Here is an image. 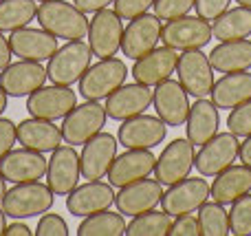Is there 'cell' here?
Returning a JSON list of instances; mask_svg holds the SVG:
<instances>
[{
	"mask_svg": "<svg viewBox=\"0 0 251 236\" xmlns=\"http://www.w3.org/2000/svg\"><path fill=\"white\" fill-rule=\"evenodd\" d=\"M44 31L62 40H84L88 33V18L73 2L66 0H44L38 4V16Z\"/></svg>",
	"mask_w": 251,
	"mask_h": 236,
	"instance_id": "obj_1",
	"label": "cell"
},
{
	"mask_svg": "<svg viewBox=\"0 0 251 236\" xmlns=\"http://www.w3.org/2000/svg\"><path fill=\"white\" fill-rule=\"evenodd\" d=\"M55 194L51 192V188L40 181H29V184H13V188H9L4 192L2 206L4 214L11 219H33L38 214H44L53 208Z\"/></svg>",
	"mask_w": 251,
	"mask_h": 236,
	"instance_id": "obj_2",
	"label": "cell"
},
{
	"mask_svg": "<svg viewBox=\"0 0 251 236\" xmlns=\"http://www.w3.org/2000/svg\"><path fill=\"white\" fill-rule=\"evenodd\" d=\"M93 60V51L82 40H69L64 47H57V51L49 57L47 75L53 84L60 86H73L82 79Z\"/></svg>",
	"mask_w": 251,
	"mask_h": 236,
	"instance_id": "obj_3",
	"label": "cell"
},
{
	"mask_svg": "<svg viewBox=\"0 0 251 236\" xmlns=\"http://www.w3.org/2000/svg\"><path fill=\"white\" fill-rule=\"evenodd\" d=\"M126 78H128V66L119 57H104L97 64L88 66V71L82 75L79 95L84 100H93V102L106 100L110 93L122 86Z\"/></svg>",
	"mask_w": 251,
	"mask_h": 236,
	"instance_id": "obj_4",
	"label": "cell"
},
{
	"mask_svg": "<svg viewBox=\"0 0 251 236\" xmlns=\"http://www.w3.org/2000/svg\"><path fill=\"white\" fill-rule=\"evenodd\" d=\"M106 119H108V115H106L104 106L100 102L86 100L62 119V139H64V144L71 146H84L91 137L101 132V128L106 126Z\"/></svg>",
	"mask_w": 251,
	"mask_h": 236,
	"instance_id": "obj_5",
	"label": "cell"
},
{
	"mask_svg": "<svg viewBox=\"0 0 251 236\" xmlns=\"http://www.w3.org/2000/svg\"><path fill=\"white\" fill-rule=\"evenodd\" d=\"M212 38V25L201 16H190V13L168 20L161 26V42L163 47H170L174 51L203 49Z\"/></svg>",
	"mask_w": 251,
	"mask_h": 236,
	"instance_id": "obj_6",
	"label": "cell"
},
{
	"mask_svg": "<svg viewBox=\"0 0 251 236\" xmlns=\"http://www.w3.org/2000/svg\"><path fill=\"white\" fill-rule=\"evenodd\" d=\"M88 47H91L93 55L100 60L104 57H115L117 51L122 49L124 38V20L115 9H101L95 13L91 22H88Z\"/></svg>",
	"mask_w": 251,
	"mask_h": 236,
	"instance_id": "obj_7",
	"label": "cell"
},
{
	"mask_svg": "<svg viewBox=\"0 0 251 236\" xmlns=\"http://www.w3.org/2000/svg\"><path fill=\"white\" fill-rule=\"evenodd\" d=\"M176 73L181 86L192 97H209L214 88V66L209 62V55H205L201 49L183 51L176 62Z\"/></svg>",
	"mask_w": 251,
	"mask_h": 236,
	"instance_id": "obj_8",
	"label": "cell"
},
{
	"mask_svg": "<svg viewBox=\"0 0 251 236\" xmlns=\"http://www.w3.org/2000/svg\"><path fill=\"white\" fill-rule=\"evenodd\" d=\"M75 106H77L75 91H71V86H60V84L42 86L26 97V113L31 117L49 119V122L64 119Z\"/></svg>",
	"mask_w": 251,
	"mask_h": 236,
	"instance_id": "obj_9",
	"label": "cell"
},
{
	"mask_svg": "<svg viewBox=\"0 0 251 236\" xmlns=\"http://www.w3.org/2000/svg\"><path fill=\"white\" fill-rule=\"evenodd\" d=\"M240 141L234 132H216L209 141L201 146L194 157L196 170L203 177H216L238 159Z\"/></svg>",
	"mask_w": 251,
	"mask_h": 236,
	"instance_id": "obj_10",
	"label": "cell"
},
{
	"mask_svg": "<svg viewBox=\"0 0 251 236\" xmlns=\"http://www.w3.org/2000/svg\"><path fill=\"white\" fill-rule=\"evenodd\" d=\"M44 177H47V185L51 188V192L57 194V197H66L73 188H77V181L82 177L77 150L71 144L57 146L53 150L51 159H49Z\"/></svg>",
	"mask_w": 251,
	"mask_h": 236,
	"instance_id": "obj_11",
	"label": "cell"
},
{
	"mask_svg": "<svg viewBox=\"0 0 251 236\" xmlns=\"http://www.w3.org/2000/svg\"><path fill=\"white\" fill-rule=\"evenodd\" d=\"M194 144L190 139H174L168 144L156 159L154 166V179L163 185H172L176 181L190 177L192 168H194Z\"/></svg>",
	"mask_w": 251,
	"mask_h": 236,
	"instance_id": "obj_12",
	"label": "cell"
},
{
	"mask_svg": "<svg viewBox=\"0 0 251 236\" xmlns=\"http://www.w3.org/2000/svg\"><path fill=\"white\" fill-rule=\"evenodd\" d=\"M117 137H113L110 132H97L95 137H91L79 155V168H82L84 179H104L117 157Z\"/></svg>",
	"mask_w": 251,
	"mask_h": 236,
	"instance_id": "obj_13",
	"label": "cell"
},
{
	"mask_svg": "<svg viewBox=\"0 0 251 236\" xmlns=\"http://www.w3.org/2000/svg\"><path fill=\"white\" fill-rule=\"evenodd\" d=\"M207 199H209L207 181L185 177V179L168 185V192H163V197H161V208H163V212H168L170 216L192 214V212L199 210Z\"/></svg>",
	"mask_w": 251,
	"mask_h": 236,
	"instance_id": "obj_14",
	"label": "cell"
},
{
	"mask_svg": "<svg viewBox=\"0 0 251 236\" xmlns=\"http://www.w3.org/2000/svg\"><path fill=\"white\" fill-rule=\"evenodd\" d=\"M168 135V124L159 115H137L119 126L117 141L124 148H154Z\"/></svg>",
	"mask_w": 251,
	"mask_h": 236,
	"instance_id": "obj_15",
	"label": "cell"
},
{
	"mask_svg": "<svg viewBox=\"0 0 251 236\" xmlns=\"http://www.w3.org/2000/svg\"><path fill=\"white\" fill-rule=\"evenodd\" d=\"M161 26L163 25L154 13H141V16L132 18L130 25L124 29V55L130 60H139L146 53H150L152 49H156V44L161 42Z\"/></svg>",
	"mask_w": 251,
	"mask_h": 236,
	"instance_id": "obj_16",
	"label": "cell"
},
{
	"mask_svg": "<svg viewBox=\"0 0 251 236\" xmlns=\"http://www.w3.org/2000/svg\"><path fill=\"white\" fill-rule=\"evenodd\" d=\"M49 75L42 62L20 60L7 64L0 73V88L9 97H29L33 91L42 88L47 84Z\"/></svg>",
	"mask_w": 251,
	"mask_h": 236,
	"instance_id": "obj_17",
	"label": "cell"
},
{
	"mask_svg": "<svg viewBox=\"0 0 251 236\" xmlns=\"http://www.w3.org/2000/svg\"><path fill=\"white\" fill-rule=\"evenodd\" d=\"M152 95H154V91L146 84H122L117 91H113L106 97V115L115 122H126L130 117H137L152 106Z\"/></svg>",
	"mask_w": 251,
	"mask_h": 236,
	"instance_id": "obj_18",
	"label": "cell"
},
{
	"mask_svg": "<svg viewBox=\"0 0 251 236\" xmlns=\"http://www.w3.org/2000/svg\"><path fill=\"white\" fill-rule=\"evenodd\" d=\"M156 157L150 148H126L124 155L115 157L113 166L108 170V184L113 188H124L139 179H146L154 172Z\"/></svg>",
	"mask_w": 251,
	"mask_h": 236,
	"instance_id": "obj_19",
	"label": "cell"
},
{
	"mask_svg": "<svg viewBox=\"0 0 251 236\" xmlns=\"http://www.w3.org/2000/svg\"><path fill=\"white\" fill-rule=\"evenodd\" d=\"M115 203V190L110 184H104L101 179L97 181H86L84 185L73 188L66 194V210L73 214L75 219H84L95 212L108 210Z\"/></svg>",
	"mask_w": 251,
	"mask_h": 236,
	"instance_id": "obj_20",
	"label": "cell"
},
{
	"mask_svg": "<svg viewBox=\"0 0 251 236\" xmlns=\"http://www.w3.org/2000/svg\"><path fill=\"white\" fill-rule=\"evenodd\" d=\"M49 159H44V153H35L29 148L9 150L0 159V175L9 184H29V181H40L47 175Z\"/></svg>",
	"mask_w": 251,
	"mask_h": 236,
	"instance_id": "obj_21",
	"label": "cell"
},
{
	"mask_svg": "<svg viewBox=\"0 0 251 236\" xmlns=\"http://www.w3.org/2000/svg\"><path fill=\"white\" fill-rule=\"evenodd\" d=\"M161 197H163V184L146 177L119 188V192L115 194V206L124 216H137L148 210H154L161 203Z\"/></svg>",
	"mask_w": 251,
	"mask_h": 236,
	"instance_id": "obj_22",
	"label": "cell"
},
{
	"mask_svg": "<svg viewBox=\"0 0 251 236\" xmlns=\"http://www.w3.org/2000/svg\"><path fill=\"white\" fill-rule=\"evenodd\" d=\"M152 104L154 110L168 126H183L190 115V100H187V91L181 86V82L174 79H163L156 84L154 95H152Z\"/></svg>",
	"mask_w": 251,
	"mask_h": 236,
	"instance_id": "obj_23",
	"label": "cell"
},
{
	"mask_svg": "<svg viewBox=\"0 0 251 236\" xmlns=\"http://www.w3.org/2000/svg\"><path fill=\"white\" fill-rule=\"evenodd\" d=\"M9 47L11 53L20 60L29 62H44L57 51V38L51 35L49 31L31 29V26H22V29L11 31L9 35Z\"/></svg>",
	"mask_w": 251,
	"mask_h": 236,
	"instance_id": "obj_24",
	"label": "cell"
},
{
	"mask_svg": "<svg viewBox=\"0 0 251 236\" xmlns=\"http://www.w3.org/2000/svg\"><path fill=\"white\" fill-rule=\"evenodd\" d=\"M178 53L170 47H156L150 53H146L143 57L134 60L132 66V78L134 82L146 84V86H156L163 79L172 78V73L176 71Z\"/></svg>",
	"mask_w": 251,
	"mask_h": 236,
	"instance_id": "obj_25",
	"label": "cell"
},
{
	"mask_svg": "<svg viewBox=\"0 0 251 236\" xmlns=\"http://www.w3.org/2000/svg\"><path fill=\"white\" fill-rule=\"evenodd\" d=\"M16 135H18V144L22 148L35 150V153H53L64 141L60 126L40 117H31L20 122L16 126Z\"/></svg>",
	"mask_w": 251,
	"mask_h": 236,
	"instance_id": "obj_26",
	"label": "cell"
},
{
	"mask_svg": "<svg viewBox=\"0 0 251 236\" xmlns=\"http://www.w3.org/2000/svg\"><path fill=\"white\" fill-rule=\"evenodd\" d=\"M218 126H221L218 106L207 97H199L190 106V115L185 119L187 139L194 146H203L205 141H209L218 132Z\"/></svg>",
	"mask_w": 251,
	"mask_h": 236,
	"instance_id": "obj_27",
	"label": "cell"
},
{
	"mask_svg": "<svg viewBox=\"0 0 251 236\" xmlns=\"http://www.w3.org/2000/svg\"><path fill=\"white\" fill-rule=\"evenodd\" d=\"M251 192V166H234L218 172L214 184L209 185V199L223 206H229L243 194Z\"/></svg>",
	"mask_w": 251,
	"mask_h": 236,
	"instance_id": "obj_28",
	"label": "cell"
},
{
	"mask_svg": "<svg viewBox=\"0 0 251 236\" xmlns=\"http://www.w3.org/2000/svg\"><path fill=\"white\" fill-rule=\"evenodd\" d=\"M214 71L218 73H238L251 69V40H225L209 53Z\"/></svg>",
	"mask_w": 251,
	"mask_h": 236,
	"instance_id": "obj_29",
	"label": "cell"
},
{
	"mask_svg": "<svg viewBox=\"0 0 251 236\" xmlns=\"http://www.w3.org/2000/svg\"><path fill=\"white\" fill-rule=\"evenodd\" d=\"M212 102L218 108H236L251 100V73L238 71V73H225L218 82H214Z\"/></svg>",
	"mask_w": 251,
	"mask_h": 236,
	"instance_id": "obj_30",
	"label": "cell"
},
{
	"mask_svg": "<svg viewBox=\"0 0 251 236\" xmlns=\"http://www.w3.org/2000/svg\"><path fill=\"white\" fill-rule=\"evenodd\" d=\"M212 35L221 42L251 35V9L243 4H238L236 9H227L223 16L212 22Z\"/></svg>",
	"mask_w": 251,
	"mask_h": 236,
	"instance_id": "obj_31",
	"label": "cell"
},
{
	"mask_svg": "<svg viewBox=\"0 0 251 236\" xmlns=\"http://www.w3.org/2000/svg\"><path fill=\"white\" fill-rule=\"evenodd\" d=\"M38 16L35 0H0V31H16L29 26Z\"/></svg>",
	"mask_w": 251,
	"mask_h": 236,
	"instance_id": "obj_32",
	"label": "cell"
},
{
	"mask_svg": "<svg viewBox=\"0 0 251 236\" xmlns=\"http://www.w3.org/2000/svg\"><path fill=\"white\" fill-rule=\"evenodd\" d=\"M126 219L122 212L101 210L91 216H84L77 228V236H122L126 234Z\"/></svg>",
	"mask_w": 251,
	"mask_h": 236,
	"instance_id": "obj_33",
	"label": "cell"
},
{
	"mask_svg": "<svg viewBox=\"0 0 251 236\" xmlns=\"http://www.w3.org/2000/svg\"><path fill=\"white\" fill-rule=\"evenodd\" d=\"M170 225H172V216L168 212L148 210L143 214L132 216V221L126 225V234L128 236H165V234H170Z\"/></svg>",
	"mask_w": 251,
	"mask_h": 236,
	"instance_id": "obj_34",
	"label": "cell"
},
{
	"mask_svg": "<svg viewBox=\"0 0 251 236\" xmlns=\"http://www.w3.org/2000/svg\"><path fill=\"white\" fill-rule=\"evenodd\" d=\"M199 225L203 236H225L229 234V212L223 203H207L199 208Z\"/></svg>",
	"mask_w": 251,
	"mask_h": 236,
	"instance_id": "obj_35",
	"label": "cell"
},
{
	"mask_svg": "<svg viewBox=\"0 0 251 236\" xmlns=\"http://www.w3.org/2000/svg\"><path fill=\"white\" fill-rule=\"evenodd\" d=\"M229 234H236V236H249L251 234V194L249 192L231 203Z\"/></svg>",
	"mask_w": 251,
	"mask_h": 236,
	"instance_id": "obj_36",
	"label": "cell"
},
{
	"mask_svg": "<svg viewBox=\"0 0 251 236\" xmlns=\"http://www.w3.org/2000/svg\"><path fill=\"white\" fill-rule=\"evenodd\" d=\"M227 128H229V132H234L236 137L251 135V100L236 106V108H231L229 117H227Z\"/></svg>",
	"mask_w": 251,
	"mask_h": 236,
	"instance_id": "obj_37",
	"label": "cell"
},
{
	"mask_svg": "<svg viewBox=\"0 0 251 236\" xmlns=\"http://www.w3.org/2000/svg\"><path fill=\"white\" fill-rule=\"evenodd\" d=\"M196 0H154V16L159 20H174L187 16Z\"/></svg>",
	"mask_w": 251,
	"mask_h": 236,
	"instance_id": "obj_38",
	"label": "cell"
},
{
	"mask_svg": "<svg viewBox=\"0 0 251 236\" xmlns=\"http://www.w3.org/2000/svg\"><path fill=\"white\" fill-rule=\"evenodd\" d=\"M38 236H69V225H66V221L62 219L60 214H47L44 212V216L40 219L38 228H35V232Z\"/></svg>",
	"mask_w": 251,
	"mask_h": 236,
	"instance_id": "obj_39",
	"label": "cell"
},
{
	"mask_svg": "<svg viewBox=\"0 0 251 236\" xmlns=\"http://www.w3.org/2000/svg\"><path fill=\"white\" fill-rule=\"evenodd\" d=\"M113 4L122 20H132L141 13H148V9L154 7V0H115Z\"/></svg>",
	"mask_w": 251,
	"mask_h": 236,
	"instance_id": "obj_40",
	"label": "cell"
},
{
	"mask_svg": "<svg viewBox=\"0 0 251 236\" xmlns=\"http://www.w3.org/2000/svg\"><path fill=\"white\" fill-rule=\"evenodd\" d=\"M229 2L231 0H196L194 9H196V13H199L203 20L214 22L218 16H223V13L227 11Z\"/></svg>",
	"mask_w": 251,
	"mask_h": 236,
	"instance_id": "obj_41",
	"label": "cell"
},
{
	"mask_svg": "<svg viewBox=\"0 0 251 236\" xmlns=\"http://www.w3.org/2000/svg\"><path fill=\"white\" fill-rule=\"evenodd\" d=\"M170 236H201L199 219L192 214H178L170 225Z\"/></svg>",
	"mask_w": 251,
	"mask_h": 236,
	"instance_id": "obj_42",
	"label": "cell"
},
{
	"mask_svg": "<svg viewBox=\"0 0 251 236\" xmlns=\"http://www.w3.org/2000/svg\"><path fill=\"white\" fill-rule=\"evenodd\" d=\"M18 141L16 135V124L7 117H0V159L13 148V144Z\"/></svg>",
	"mask_w": 251,
	"mask_h": 236,
	"instance_id": "obj_43",
	"label": "cell"
},
{
	"mask_svg": "<svg viewBox=\"0 0 251 236\" xmlns=\"http://www.w3.org/2000/svg\"><path fill=\"white\" fill-rule=\"evenodd\" d=\"M110 2H115V0H73L75 7L84 13H97V11L108 7Z\"/></svg>",
	"mask_w": 251,
	"mask_h": 236,
	"instance_id": "obj_44",
	"label": "cell"
},
{
	"mask_svg": "<svg viewBox=\"0 0 251 236\" xmlns=\"http://www.w3.org/2000/svg\"><path fill=\"white\" fill-rule=\"evenodd\" d=\"M11 47H9V38H4L2 31H0V71L4 69L7 64H11Z\"/></svg>",
	"mask_w": 251,
	"mask_h": 236,
	"instance_id": "obj_45",
	"label": "cell"
},
{
	"mask_svg": "<svg viewBox=\"0 0 251 236\" xmlns=\"http://www.w3.org/2000/svg\"><path fill=\"white\" fill-rule=\"evenodd\" d=\"M4 234L7 236H31V228L26 223H20V219H16L13 223L7 225V230H4Z\"/></svg>",
	"mask_w": 251,
	"mask_h": 236,
	"instance_id": "obj_46",
	"label": "cell"
},
{
	"mask_svg": "<svg viewBox=\"0 0 251 236\" xmlns=\"http://www.w3.org/2000/svg\"><path fill=\"white\" fill-rule=\"evenodd\" d=\"M238 159L245 163V166H251V135L245 137V141L238 148Z\"/></svg>",
	"mask_w": 251,
	"mask_h": 236,
	"instance_id": "obj_47",
	"label": "cell"
},
{
	"mask_svg": "<svg viewBox=\"0 0 251 236\" xmlns=\"http://www.w3.org/2000/svg\"><path fill=\"white\" fill-rule=\"evenodd\" d=\"M4 230H7V214H4L2 206H0V236L4 234Z\"/></svg>",
	"mask_w": 251,
	"mask_h": 236,
	"instance_id": "obj_48",
	"label": "cell"
},
{
	"mask_svg": "<svg viewBox=\"0 0 251 236\" xmlns=\"http://www.w3.org/2000/svg\"><path fill=\"white\" fill-rule=\"evenodd\" d=\"M7 97H9V95L2 91V88H0V115H2L4 108H7Z\"/></svg>",
	"mask_w": 251,
	"mask_h": 236,
	"instance_id": "obj_49",
	"label": "cell"
},
{
	"mask_svg": "<svg viewBox=\"0 0 251 236\" xmlns=\"http://www.w3.org/2000/svg\"><path fill=\"white\" fill-rule=\"evenodd\" d=\"M4 192H7V181H4V177L0 175V201H2Z\"/></svg>",
	"mask_w": 251,
	"mask_h": 236,
	"instance_id": "obj_50",
	"label": "cell"
},
{
	"mask_svg": "<svg viewBox=\"0 0 251 236\" xmlns=\"http://www.w3.org/2000/svg\"><path fill=\"white\" fill-rule=\"evenodd\" d=\"M238 4H243V7H249L251 9V0H236Z\"/></svg>",
	"mask_w": 251,
	"mask_h": 236,
	"instance_id": "obj_51",
	"label": "cell"
},
{
	"mask_svg": "<svg viewBox=\"0 0 251 236\" xmlns=\"http://www.w3.org/2000/svg\"><path fill=\"white\" fill-rule=\"evenodd\" d=\"M35 2H44V0H35Z\"/></svg>",
	"mask_w": 251,
	"mask_h": 236,
	"instance_id": "obj_52",
	"label": "cell"
}]
</instances>
